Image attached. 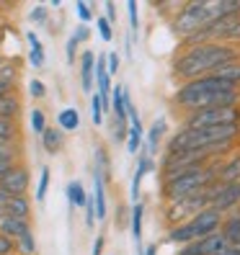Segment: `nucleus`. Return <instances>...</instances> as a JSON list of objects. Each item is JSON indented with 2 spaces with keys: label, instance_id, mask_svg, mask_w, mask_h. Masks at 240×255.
Returning <instances> with one entry per match:
<instances>
[{
  "label": "nucleus",
  "instance_id": "f257e3e1",
  "mask_svg": "<svg viewBox=\"0 0 240 255\" xmlns=\"http://www.w3.org/2000/svg\"><path fill=\"white\" fill-rule=\"evenodd\" d=\"M240 59V49L228 41H209L197 44V47H186L173 57V75L181 78L184 83L204 78V75L217 72L222 65Z\"/></svg>",
  "mask_w": 240,
  "mask_h": 255
},
{
  "label": "nucleus",
  "instance_id": "f03ea898",
  "mask_svg": "<svg viewBox=\"0 0 240 255\" xmlns=\"http://www.w3.org/2000/svg\"><path fill=\"white\" fill-rule=\"evenodd\" d=\"M220 91H238V88L225 83L217 75H204V78H197V80H189V83L178 85V91L173 93L171 103L178 111H184L189 116V114H197V111H204V109H212V98Z\"/></svg>",
  "mask_w": 240,
  "mask_h": 255
},
{
  "label": "nucleus",
  "instance_id": "7ed1b4c3",
  "mask_svg": "<svg viewBox=\"0 0 240 255\" xmlns=\"http://www.w3.org/2000/svg\"><path fill=\"white\" fill-rule=\"evenodd\" d=\"M217 162L220 160H212V162L202 165L197 170H186V173H178V175L168 178V181H160V199L166 204H171V201L186 199L191 193L207 188L209 183H215L217 181V175H215Z\"/></svg>",
  "mask_w": 240,
  "mask_h": 255
},
{
  "label": "nucleus",
  "instance_id": "20e7f679",
  "mask_svg": "<svg viewBox=\"0 0 240 255\" xmlns=\"http://www.w3.org/2000/svg\"><path fill=\"white\" fill-rule=\"evenodd\" d=\"M209 26V16H207V0H191V3H184L176 10L173 16V31L178 34V39H186L194 31Z\"/></svg>",
  "mask_w": 240,
  "mask_h": 255
},
{
  "label": "nucleus",
  "instance_id": "39448f33",
  "mask_svg": "<svg viewBox=\"0 0 240 255\" xmlns=\"http://www.w3.org/2000/svg\"><path fill=\"white\" fill-rule=\"evenodd\" d=\"M209 209L222 217L240 209V183H209Z\"/></svg>",
  "mask_w": 240,
  "mask_h": 255
},
{
  "label": "nucleus",
  "instance_id": "423d86ee",
  "mask_svg": "<svg viewBox=\"0 0 240 255\" xmlns=\"http://www.w3.org/2000/svg\"><path fill=\"white\" fill-rule=\"evenodd\" d=\"M0 188H3L8 196H28V188H31V170L28 165L21 160L13 165V170L0 181Z\"/></svg>",
  "mask_w": 240,
  "mask_h": 255
},
{
  "label": "nucleus",
  "instance_id": "0eeeda50",
  "mask_svg": "<svg viewBox=\"0 0 240 255\" xmlns=\"http://www.w3.org/2000/svg\"><path fill=\"white\" fill-rule=\"evenodd\" d=\"M155 170H158L155 157H147L142 149H140V152H137V165H134V173H132V183H129V199H132V204L140 201V191H142L145 175L155 173Z\"/></svg>",
  "mask_w": 240,
  "mask_h": 255
},
{
  "label": "nucleus",
  "instance_id": "6e6552de",
  "mask_svg": "<svg viewBox=\"0 0 240 255\" xmlns=\"http://www.w3.org/2000/svg\"><path fill=\"white\" fill-rule=\"evenodd\" d=\"M189 222H191L194 232H197V240H202V237H207V235H215V232H220L222 214L207 206V209H202L199 214H194Z\"/></svg>",
  "mask_w": 240,
  "mask_h": 255
},
{
  "label": "nucleus",
  "instance_id": "1a4fd4ad",
  "mask_svg": "<svg viewBox=\"0 0 240 255\" xmlns=\"http://www.w3.org/2000/svg\"><path fill=\"white\" fill-rule=\"evenodd\" d=\"M166 131H168V119H166V116H155V119H153V124L147 127V131H145V142H142V152H145L147 157H153L158 149H160Z\"/></svg>",
  "mask_w": 240,
  "mask_h": 255
},
{
  "label": "nucleus",
  "instance_id": "9d476101",
  "mask_svg": "<svg viewBox=\"0 0 240 255\" xmlns=\"http://www.w3.org/2000/svg\"><path fill=\"white\" fill-rule=\"evenodd\" d=\"M217 183H240V152H230V157H222L217 162Z\"/></svg>",
  "mask_w": 240,
  "mask_h": 255
},
{
  "label": "nucleus",
  "instance_id": "9b49d317",
  "mask_svg": "<svg viewBox=\"0 0 240 255\" xmlns=\"http://www.w3.org/2000/svg\"><path fill=\"white\" fill-rule=\"evenodd\" d=\"M26 44H28V65H31L34 70H44L47 67V52H44V44L39 39V34L34 31V28H28L26 31Z\"/></svg>",
  "mask_w": 240,
  "mask_h": 255
},
{
  "label": "nucleus",
  "instance_id": "f8f14e48",
  "mask_svg": "<svg viewBox=\"0 0 240 255\" xmlns=\"http://www.w3.org/2000/svg\"><path fill=\"white\" fill-rule=\"evenodd\" d=\"M78 67H80V91L93 93V67H96V54L91 49H83L78 54Z\"/></svg>",
  "mask_w": 240,
  "mask_h": 255
},
{
  "label": "nucleus",
  "instance_id": "ddd939ff",
  "mask_svg": "<svg viewBox=\"0 0 240 255\" xmlns=\"http://www.w3.org/2000/svg\"><path fill=\"white\" fill-rule=\"evenodd\" d=\"M142 224H145V204L137 201L129 206V232H132V240H134V248H137V255L142 253Z\"/></svg>",
  "mask_w": 240,
  "mask_h": 255
},
{
  "label": "nucleus",
  "instance_id": "4468645a",
  "mask_svg": "<svg viewBox=\"0 0 240 255\" xmlns=\"http://www.w3.org/2000/svg\"><path fill=\"white\" fill-rule=\"evenodd\" d=\"M220 235L228 245H240V209H235V212L222 217Z\"/></svg>",
  "mask_w": 240,
  "mask_h": 255
},
{
  "label": "nucleus",
  "instance_id": "2eb2a0df",
  "mask_svg": "<svg viewBox=\"0 0 240 255\" xmlns=\"http://www.w3.org/2000/svg\"><path fill=\"white\" fill-rule=\"evenodd\" d=\"M197 240V232H194L191 222H181V224H173V227H166V243L181 248V245H189Z\"/></svg>",
  "mask_w": 240,
  "mask_h": 255
},
{
  "label": "nucleus",
  "instance_id": "dca6fc26",
  "mask_svg": "<svg viewBox=\"0 0 240 255\" xmlns=\"http://www.w3.org/2000/svg\"><path fill=\"white\" fill-rule=\"evenodd\" d=\"M26 232H31V222L16 219V217H8V214L0 219V235L8 237V240H13V243H16L21 235H26Z\"/></svg>",
  "mask_w": 240,
  "mask_h": 255
},
{
  "label": "nucleus",
  "instance_id": "f3484780",
  "mask_svg": "<svg viewBox=\"0 0 240 255\" xmlns=\"http://www.w3.org/2000/svg\"><path fill=\"white\" fill-rule=\"evenodd\" d=\"M93 170H98L103 175V181H111V152L103 142L93 144Z\"/></svg>",
  "mask_w": 240,
  "mask_h": 255
},
{
  "label": "nucleus",
  "instance_id": "a211bd4d",
  "mask_svg": "<svg viewBox=\"0 0 240 255\" xmlns=\"http://www.w3.org/2000/svg\"><path fill=\"white\" fill-rule=\"evenodd\" d=\"M41 147H44L47 155H59L62 147H65V134L59 131L57 127H47L41 131Z\"/></svg>",
  "mask_w": 240,
  "mask_h": 255
},
{
  "label": "nucleus",
  "instance_id": "6ab92c4d",
  "mask_svg": "<svg viewBox=\"0 0 240 255\" xmlns=\"http://www.w3.org/2000/svg\"><path fill=\"white\" fill-rule=\"evenodd\" d=\"M5 214L16 217V219L31 222V199H28V196H10L8 204H5Z\"/></svg>",
  "mask_w": 240,
  "mask_h": 255
},
{
  "label": "nucleus",
  "instance_id": "aec40b11",
  "mask_svg": "<svg viewBox=\"0 0 240 255\" xmlns=\"http://www.w3.org/2000/svg\"><path fill=\"white\" fill-rule=\"evenodd\" d=\"M57 129L67 134V131H78L80 129V111L75 106H65L62 111L57 114Z\"/></svg>",
  "mask_w": 240,
  "mask_h": 255
},
{
  "label": "nucleus",
  "instance_id": "412c9836",
  "mask_svg": "<svg viewBox=\"0 0 240 255\" xmlns=\"http://www.w3.org/2000/svg\"><path fill=\"white\" fill-rule=\"evenodd\" d=\"M21 111H23V103H21V96H18V93L0 98V119H10V122H18Z\"/></svg>",
  "mask_w": 240,
  "mask_h": 255
},
{
  "label": "nucleus",
  "instance_id": "4be33fe9",
  "mask_svg": "<svg viewBox=\"0 0 240 255\" xmlns=\"http://www.w3.org/2000/svg\"><path fill=\"white\" fill-rule=\"evenodd\" d=\"M65 196H67L70 209H83L85 201H88V188H85L80 181H70V183L65 186Z\"/></svg>",
  "mask_w": 240,
  "mask_h": 255
},
{
  "label": "nucleus",
  "instance_id": "5701e85b",
  "mask_svg": "<svg viewBox=\"0 0 240 255\" xmlns=\"http://www.w3.org/2000/svg\"><path fill=\"white\" fill-rule=\"evenodd\" d=\"M194 245H197L199 255H217L228 243L222 240L220 232H215V235H207V237H202V240H194Z\"/></svg>",
  "mask_w": 240,
  "mask_h": 255
},
{
  "label": "nucleus",
  "instance_id": "b1692460",
  "mask_svg": "<svg viewBox=\"0 0 240 255\" xmlns=\"http://www.w3.org/2000/svg\"><path fill=\"white\" fill-rule=\"evenodd\" d=\"M18 80H21V65L16 62V59H5L3 57V62H0V83L18 85Z\"/></svg>",
  "mask_w": 240,
  "mask_h": 255
},
{
  "label": "nucleus",
  "instance_id": "393cba45",
  "mask_svg": "<svg viewBox=\"0 0 240 255\" xmlns=\"http://www.w3.org/2000/svg\"><path fill=\"white\" fill-rule=\"evenodd\" d=\"M212 75H217V78H222L225 83H230V85H235L238 91H240V59H235V62H228V65H222L217 72H212Z\"/></svg>",
  "mask_w": 240,
  "mask_h": 255
},
{
  "label": "nucleus",
  "instance_id": "a878e982",
  "mask_svg": "<svg viewBox=\"0 0 240 255\" xmlns=\"http://www.w3.org/2000/svg\"><path fill=\"white\" fill-rule=\"evenodd\" d=\"M142 142H145V127H129L127 142H124L127 152H129V155H137L140 149H142Z\"/></svg>",
  "mask_w": 240,
  "mask_h": 255
},
{
  "label": "nucleus",
  "instance_id": "bb28decb",
  "mask_svg": "<svg viewBox=\"0 0 240 255\" xmlns=\"http://www.w3.org/2000/svg\"><path fill=\"white\" fill-rule=\"evenodd\" d=\"M49 183H52V170H49V165H41L39 183H36V191H34L36 204H44V199H47V191H49Z\"/></svg>",
  "mask_w": 240,
  "mask_h": 255
},
{
  "label": "nucleus",
  "instance_id": "cd10ccee",
  "mask_svg": "<svg viewBox=\"0 0 240 255\" xmlns=\"http://www.w3.org/2000/svg\"><path fill=\"white\" fill-rule=\"evenodd\" d=\"M0 139H3V142H21V127H18V122L0 119Z\"/></svg>",
  "mask_w": 240,
  "mask_h": 255
},
{
  "label": "nucleus",
  "instance_id": "c85d7f7f",
  "mask_svg": "<svg viewBox=\"0 0 240 255\" xmlns=\"http://www.w3.org/2000/svg\"><path fill=\"white\" fill-rule=\"evenodd\" d=\"M36 250H39V245H36L34 230L26 232V235H21V237L16 240V255H36Z\"/></svg>",
  "mask_w": 240,
  "mask_h": 255
},
{
  "label": "nucleus",
  "instance_id": "c756f323",
  "mask_svg": "<svg viewBox=\"0 0 240 255\" xmlns=\"http://www.w3.org/2000/svg\"><path fill=\"white\" fill-rule=\"evenodd\" d=\"M0 160L21 162V160H23V149H21V142H3V139H0Z\"/></svg>",
  "mask_w": 240,
  "mask_h": 255
},
{
  "label": "nucleus",
  "instance_id": "7c9ffc66",
  "mask_svg": "<svg viewBox=\"0 0 240 255\" xmlns=\"http://www.w3.org/2000/svg\"><path fill=\"white\" fill-rule=\"evenodd\" d=\"M28 127H31L34 134H39V137H41V131L49 127L47 124V114H44L41 109H31V114H28Z\"/></svg>",
  "mask_w": 240,
  "mask_h": 255
},
{
  "label": "nucleus",
  "instance_id": "2f4dec72",
  "mask_svg": "<svg viewBox=\"0 0 240 255\" xmlns=\"http://www.w3.org/2000/svg\"><path fill=\"white\" fill-rule=\"evenodd\" d=\"M109 129H111V142H114V144L127 142V131H129V124H127V122H119V119H114V116H111Z\"/></svg>",
  "mask_w": 240,
  "mask_h": 255
},
{
  "label": "nucleus",
  "instance_id": "473e14b6",
  "mask_svg": "<svg viewBox=\"0 0 240 255\" xmlns=\"http://www.w3.org/2000/svg\"><path fill=\"white\" fill-rule=\"evenodd\" d=\"M49 8L44 5V3H39V5H34L31 10H28V21H31L34 26H47L49 23Z\"/></svg>",
  "mask_w": 240,
  "mask_h": 255
},
{
  "label": "nucleus",
  "instance_id": "72a5a7b5",
  "mask_svg": "<svg viewBox=\"0 0 240 255\" xmlns=\"http://www.w3.org/2000/svg\"><path fill=\"white\" fill-rule=\"evenodd\" d=\"M91 122L93 127H103V101L96 91L91 93Z\"/></svg>",
  "mask_w": 240,
  "mask_h": 255
},
{
  "label": "nucleus",
  "instance_id": "f704fd0d",
  "mask_svg": "<svg viewBox=\"0 0 240 255\" xmlns=\"http://www.w3.org/2000/svg\"><path fill=\"white\" fill-rule=\"evenodd\" d=\"M127 16H129V34L140 31V8L137 0H127Z\"/></svg>",
  "mask_w": 240,
  "mask_h": 255
},
{
  "label": "nucleus",
  "instance_id": "c9c22d12",
  "mask_svg": "<svg viewBox=\"0 0 240 255\" xmlns=\"http://www.w3.org/2000/svg\"><path fill=\"white\" fill-rule=\"evenodd\" d=\"M93 21H96V31H98V36L106 41V44H111V41H114V26H111L106 18H103V16H96Z\"/></svg>",
  "mask_w": 240,
  "mask_h": 255
},
{
  "label": "nucleus",
  "instance_id": "e433bc0d",
  "mask_svg": "<svg viewBox=\"0 0 240 255\" xmlns=\"http://www.w3.org/2000/svg\"><path fill=\"white\" fill-rule=\"evenodd\" d=\"M26 88H28V96H31L34 101L47 98V83H44V80H39V78H31V80L26 83Z\"/></svg>",
  "mask_w": 240,
  "mask_h": 255
},
{
  "label": "nucleus",
  "instance_id": "4c0bfd02",
  "mask_svg": "<svg viewBox=\"0 0 240 255\" xmlns=\"http://www.w3.org/2000/svg\"><path fill=\"white\" fill-rule=\"evenodd\" d=\"M75 13H78V18H80V23L83 26H88V23H93V8L85 3V0H78V3H75Z\"/></svg>",
  "mask_w": 240,
  "mask_h": 255
},
{
  "label": "nucleus",
  "instance_id": "58836bf2",
  "mask_svg": "<svg viewBox=\"0 0 240 255\" xmlns=\"http://www.w3.org/2000/svg\"><path fill=\"white\" fill-rule=\"evenodd\" d=\"M119 67H122V54H119L116 49L106 52V72L111 75V78H114V75L119 72Z\"/></svg>",
  "mask_w": 240,
  "mask_h": 255
},
{
  "label": "nucleus",
  "instance_id": "ea45409f",
  "mask_svg": "<svg viewBox=\"0 0 240 255\" xmlns=\"http://www.w3.org/2000/svg\"><path fill=\"white\" fill-rule=\"evenodd\" d=\"M83 214H85V227L93 230L96 227V206H93V196H91V193H88V201L83 206Z\"/></svg>",
  "mask_w": 240,
  "mask_h": 255
},
{
  "label": "nucleus",
  "instance_id": "a19ab883",
  "mask_svg": "<svg viewBox=\"0 0 240 255\" xmlns=\"http://www.w3.org/2000/svg\"><path fill=\"white\" fill-rule=\"evenodd\" d=\"M78 54H80V44L70 36V39H67V44H65V57H67V65H75V62H78Z\"/></svg>",
  "mask_w": 240,
  "mask_h": 255
},
{
  "label": "nucleus",
  "instance_id": "79ce46f5",
  "mask_svg": "<svg viewBox=\"0 0 240 255\" xmlns=\"http://www.w3.org/2000/svg\"><path fill=\"white\" fill-rule=\"evenodd\" d=\"M75 41H78V44H88V41H91V26H83V23H78V26H75V31L70 34Z\"/></svg>",
  "mask_w": 240,
  "mask_h": 255
},
{
  "label": "nucleus",
  "instance_id": "37998d69",
  "mask_svg": "<svg viewBox=\"0 0 240 255\" xmlns=\"http://www.w3.org/2000/svg\"><path fill=\"white\" fill-rule=\"evenodd\" d=\"M103 18H106L111 26L119 21V10H116V3H111V0H106V3H103Z\"/></svg>",
  "mask_w": 240,
  "mask_h": 255
},
{
  "label": "nucleus",
  "instance_id": "c03bdc74",
  "mask_svg": "<svg viewBox=\"0 0 240 255\" xmlns=\"http://www.w3.org/2000/svg\"><path fill=\"white\" fill-rule=\"evenodd\" d=\"M0 255H16V243L0 235Z\"/></svg>",
  "mask_w": 240,
  "mask_h": 255
},
{
  "label": "nucleus",
  "instance_id": "a18cd8bd",
  "mask_svg": "<svg viewBox=\"0 0 240 255\" xmlns=\"http://www.w3.org/2000/svg\"><path fill=\"white\" fill-rule=\"evenodd\" d=\"M103 248H106V235H96L93 248H91V255H103Z\"/></svg>",
  "mask_w": 240,
  "mask_h": 255
},
{
  "label": "nucleus",
  "instance_id": "49530a36",
  "mask_svg": "<svg viewBox=\"0 0 240 255\" xmlns=\"http://www.w3.org/2000/svg\"><path fill=\"white\" fill-rule=\"evenodd\" d=\"M127 219H129V209L119 206V212H116V227H127Z\"/></svg>",
  "mask_w": 240,
  "mask_h": 255
},
{
  "label": "nucleus",
  "instance_id": "de8ad7c7",
  "mask_svg": "<svg viewBox=\"0 0 240 255\" xmlns=\"http://www.w3.org/2000/svg\"><path fill=\"white\" fill-rule=\"evenodd\" d=\"M13 93H18V85H13V83H0V98L13 96Z\"/></svg>",
  "mask_w": 240,
  "mask_h": 255
},
{
  "label": "nucleus",
  "instance_id": "09e8293b",
  "mask_svg": "<svg viewBox=\"0 0 240 255\" xmlns=\"http://www.w3.org/2000/svg\"><path fill=\"white\" fill-rule=\"evenodd\" d=\"M225 41H228V44H235V47L240 44V21L235 23V28H233V31H230L228 36H225Z\"/></svg>",
  "mask_w": 240,
  "mask_h": 255
},
{
  "label": "nucleus",
  "instance_id": "8fccbe9b",
  "mask_svg": "<svg viewBox=\"0 0 240 255\" xmlns=\"http://www.w3.org/2000/svg\"><path fill=\"white\" fill-rule=\"evenodd\" d=\"M13 165H16V162H10V160H0V181H3V178L13 170Z\"/></svg>",
  "mask_w": 240,
  "mask_h": 255
},
{
  "label": "nucleus",
  "instance_id": "3c124183",
  "mask_svg": "<svg viewBox=\"0 0 240 255\" xmlns=\"http://www.w3.org/2000/svg\"><path fill=\"white\" fill-rule=\"evenodd\" d=\"M140 255H160V253H158V243H153V245H145Z\"/></svg>",
  "mask_w": 240,
  "mask_h": 255
},
{
  "label": "nucleus",
  "instance_id": "603ef678",
  "mask_svg": "<svg viewBox=\"0 0 240 255\" xmlns=\"http://www.w3.org/2000/svg\"><path fill=\"white\" fill-rule=\"evenodd\" d=\"M132 44H134V34H127V41H124V52H127V57H132Z\"/></svg>",
  "mask_w": 240,
  "mask_h": 255
},
{
  "label": "nucleus",
  "instance_id": "864d4df0",
  "mask_svg": "<svg viewBox=\"0 0 240 255\" xmlns=\"http://www.w3.org/2000/svg\"><path fill=\"white\" fill-rule=\"evenodd\" d=\"M8 199H10V196H8V193H5L3 188H0V206H5V204H8Z\"/></svg>",
  "mask_w": 240,
  "mask_h": 255
},
{
  "label": "nucleus",
  "instance_id": "5fc2aeb1",
  "mask_svg": "<svg viewBox=\"0 0 240 255\" xmlns=\"http://www.w3.org/2000/svg\"><path fill=\"white\" fill-rule=\"evenodd\" d=\"M59 5H62V0H49L47 8H59Z\"/></svg>",
  "mask_w": 240,
  "mask_h": 255
},
{
  "label": "nucleus",
  "instance_id": "6e6d98bb",
  "mask_svg": "<svg viewBox=\"0 0 240 255\" xmlns=\"http://www.w3.org/2000/svg\"><path fill=\"white\" fill-rule=\"evenodd\" d=\"M5 217V206H0V219H3Z\"/></svg>",
  "mask_w": 240,
  "mask_h": 255
},
{
  "label": "nucleus",
  "instance_id": "4d7b16f0",
  "mask_svg": "<svg viewBox=\"0 0 240 255\" xmlns=\"http://www.w3.org/2000/svg\"><path fill=\"white\" fill-rule=\"evenodd\" d=\"M0 62H3V52H0Z\"/></svg>",
  "mask_w": 240,
  "mask_h": 255
},
{
  "label": "nucleus",
  "instance_id": "13d9d810",
  "mask_svg": "<svg viewBox=\"0 0 240 255\" xmlns=\"http://www.w3.org/2000/svg\"><path fill=\"white\" fill-rule=\"evenodd\" d=\"M238 16H240V10H238Z\"/></svg>",
  "mask_w": 240,
  "mask_h": 255
}]
</instances>
